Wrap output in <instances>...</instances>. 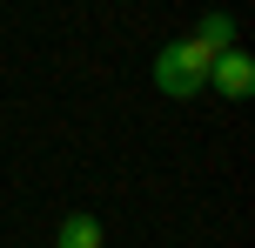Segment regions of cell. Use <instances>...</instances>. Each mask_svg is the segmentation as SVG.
Returning <instances> with one entry per match:
<instances>
[{
    "instance_id": "obj_4",
    "label": "cell",
    "mask_w": 255,
    "mask_h": 248,
    "mask_svg": "<svg viewBox=\"0 0 255 248\" xmlns=\"http://www.w3.org/2000/svg\"><path fill=\"white\" fill-rule=\"evenodd\" d=\"M195 40H202L208 54H222V47H235V20H229V13H202V27H195Z\"/></svg>"
},
{
    "instance_id": "obj_3",
    "label": "cell",
    "mask_w": 255,
    "mask_h": 248,
    "mask_svg": "<svg viewBox=\"0 0 255 248\" xmlns=\"http://www.w3.org/2000/svg\"><path fill=\"white\" fill-rule=\"evenodd\" d=\"M54 248H101V222H94V215H67V222L54 228Z\"/></svg>"
},
{
    "instance_id": "obj_2",
    "label": "cell",
    "mask_w": 255,
    "mask_h": 248,
    "mask_svg": "<svg viewBox=\"0 0 255 248\" xmlns=\"http://www.w3.org/2000/svg\"><path fill=\"white\" fill-rule=\"evenodd\" d=\"M208 81H215V94H229V101H249V87H255V67H249V54L222 47L215 61H208Z\"/></svg>"
},
{
    "instance_id": "obj_1",
    "label": "cell",
    "mask_w": 255,
    "mask_h": 248,
    "mask_svg": "<svg viewBox=\"0 0 255 248\" xmlns=\"http://www.w3.org/2000/svg\"><path fill=\"white\" fill-rule=\"evenodd\" d=\"M208 61H215V54H208L202 40H168V47L154 54V87L175 94V101H195V94L208 87Z\"/></svg>"
}]
</instances>
